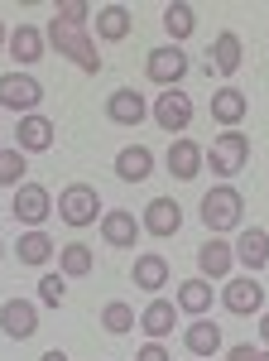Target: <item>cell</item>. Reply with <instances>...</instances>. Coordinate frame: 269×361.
Segmentation results:
<instances>
[{
	"label": "cell",
	"mask_w": 269,
	"mask_h": 361,
	"mask_svg": "<svg viewBox=\"0 0 269 361\" xmlns=\"http://www.w3.org/2000/svg\"><path fill=\"white\" fill-rule=\"evenodd\" d=\"M202 222H207V231H236V226L245 222V197L241 188H231V183H216L212 193L202 197Z\"/></svg>",
	"instance_id": "obj_1"
},
{
	"label": "cell",
	"mask_w": 269,
	"mask_h": 361,
	"mask_svg": "<svg viewBox=\"0 0 269 361\" xmlns=\"http://www.w3.org/2000/svg\"><path fill=\"white\" fill-rule=\"evenodd\" d=\"M49 44H54L63 58H73L82 73H101V54H96V39L87 29H68V25H49Z\"/></svg>",
	"instance_id": "obj_2"
},
{
	"label": "cell",
	"mask_w": 269,
	"mask_h": 361,
	"mask_svg": "<svg viewBox=\"0 0 269 361\" xmlns=\"http://www.w3.org/2000/svg\"><path fill=\"white\" fill-rule=\"evenodd\" d=\"M245 164H250V140H245L241 130H226V135L212 140V149H207V169H212L216 178H236Z\"/></svg>",
	"instance_id": "obj_3"
},
{
	"label": "cell",
	"mask_w": 269,
	"mask_h": 361,
	"mask_svg": "<svg viewBox=\"0 0 269 361\" xmlns=\"http://www.w3.org/2000/svg\"><path fill=\"white\" fill-rule=\"evenodd\" d=\"M58 217L68 226H92L101 222V197L92 183H68L63 193H58Z\"/></svg>",
	"instance_id": "obj_4"
},
{
	"label": "cell",
	"mask_w": 269,
	"mask_h": 361,
	"mask_svg": "<svg viewBox=\"0 0 269 361\" xmlns=\"http://www.w3.org/2000/svg\"><path fill=\"white\" fill-rule=\"evenodd\" d=\"M10 212H15V222H25L29 231H44L49 212H54V193H49L44 183H20L15 197H10Z\"/></svg>",
	"instance_id": "obj_5"
},
{
	"label": "cell",
	"mask_w": 269,
	"mask_h": 361,
	"mask_svg": "<svg viewBox=\"0 0 269 361\" xmlns=\"http://www.w3.org/2000/svg\"><path fill=\"white\" fill-rule=\"evenodd\" d=\"M188 68H192V63H188V54H183L178 44H159V49H149V54H144V73H149V82H159L163 92L183 82V73H188Z\"/></svg>",
	"instance_id": "obj_6"
},
{
	"label": "cell",
	"mask_w": 269,
	"mask_h": 361,
	"mask_svg": "<svg viewBox=\"0 0 269 361\" xmlns=\"http://www.w3.org/2000/svg\"><path fill=\"white\" fill-rule=\"evenodd\" d=\"M149 116L159 121L168 135H183L197 111H192V97L183 92V87H168V92H159V102H149Z\"/></svg>",
	"instance_id": "obj_7"
},
{
	"label": "cell",
	"mask_w": 269,
	"mask_h": 361,
	"mask_svg": "<svg viewBox=\"0 0 269 361\" xmlns=\"http://www.w3.org/2000/svg\"><path fill=\"white\" fill-rule=\"evenodd\" d=\"M39 102H44L39 78H29V73H5V78H0V106H10L15 121H20V116H34Z\"/></svg>",
	"instance_id": "obj_8"
},
{
	"label": "cell",
	"mask_w": 269,
	"mask_h": 361,
	"mask_svg": "<svg viewBox=\"0 0 269 361\" xmlns=\"http://www.w3.org/2000/svg\"><path fill=\"white\" fill-rule=\"evenodd\" d=\"M0 333L10 337V342H29V337L39 333V308L29 304V299H5L0 304Z\"/></svg>",
	"instance_id": "obj_9"
},
{
	"label": "cell",
	"mask_w": 269,
	"mask_h": 361,
	"mask_svg": "<svg viewBox=\"0 0 269 361\" xmlns=\"http://www.w3.org/2000/svg\"><path fill=\"white\" fill-rule=\"evenodd\" d=\"M15 149L20 154H44V149H54V121L49 116H20L15 121Z\"/></svg>",
	"instance_id": "obj_10"
},
{
	"label": "cell",
	"mask_w": 269,
	"mask_h": 361,
	"mask_svg": "<svg viewBox=\"0 0 269 361\" xmlns=\"http://www.w3.org/2000/svg\"><path fill=\"white\" fill-rule=\"evenodd\" d=\"M241 34L236 29H221L212 39V49H207V73H221V78H231V73H241Z\"/></svg>",
	"instance_id": "obj_11"
},
{
	"label": "cell",
	"mask_w": 269,
	"mask_h": 361,
	"mask_svg": "<svg viewBox=\"0 0 269 361\" xmlns=\"http://www.w3.org/2000/svg\"><path fill=\"white\" fill-rule=\"evenodd\" d=\"M202 169H207V149H202L197 140H173V145H168V173H173L178 183H192Z\"/></svg>",
	"instance_id": "obj_12"
},
{
	"label": "cell",
	"mask_w": 269,
	"mask_h": 361,
	"mask_svg": "<svg viewBox=\"0 0 269 361\" xmlns=\"http://www.w3.org/2000/svg\"><path fill=\"white\" fill-rule=\"evenodd\" d=\"M221 304L231 308V313H241V318H250V313H260L265 308V289H260V279H226V289H221Z\"/></svg>",
	"instance_id": "obj_13"
},
{
	"label": "cell",
	"mask_w": 269,
	"mask_h": 361,
	"mask_svg": "<svg viewBox=\"0 0 269 361\" xmlns=\"http://www.w3.org/2000/svg\"><path fill=\"white\" fill-rule=\"evenodd\" d=\"M106 116L115 126H139V121H149V102H144V92H134V87H115L106 97Z\"/></svg>",
	"instance_id": "obj_14"
},
{
	"label": "cell",
	"mask_w": 269,
	"mask_h": 361,
	"mask_svg": "<svg viewBox=\"0 0 269 361\" xmlns=\"http://www.w3.org/2000/svg\"><path fill=\"white\" fill-rule=\"evenodd\" d=\"M139 226H144L149 236H178V226H183V207H178L173 197H154V202L144 207Z\"/></svg>",
	"instance_id": "obj_15"
},
{
	"label": "cell",
	"mask_w": 269,
	"mask_h": 361,
	"mask_svg": "<svg viewBox=\"0 0 269 361\" xmlns=\"http://www.w3.org/2000/svg\"><path fill=\"white\" fill-rule=\"evenodd\" d=\"M139 231L144 226L134 222V212H125V207H115V212H101V241L115 250H130L134 241H139Z\"/></svg>",
	"instance_id": "obj_16"
},
{
	"label": "cell",
	"mask_w": 269,
	"mask_h": 361,
	"mask_svg": "<svg viewBox=\"0 0 269 361\" xmlns=\"http://www.w3.org/2000/svg\"><path fill=\"white\" fill-rule=\"evenodd\" d=\"M231 265H236V250L226 246V241H202V250H197V270H202V279L207 284H216V279H231Z\"/></svg>",
	"instance_id": "obj_17"
},
{
	"label": "cell",
	"mask_w": 269,
	"mask_h": 361,
	"mask_svg": "<svg viewBox=\"0 0 269 361\" xmlns=\"http://www.w3.org/2000/svg\"><path fill=\"white\" fill-rule=\"evenodd\" d=\"M139 328H144L149 342H163V337L178 328V304H173V299H149L144 313H139Z\"/></svg>",
	"instance_id": "obj_18"
},
{
	"label": "cell",
	"mask_w": 269,
	"mask_h": 361,
	"mask_svg": "<svg viewBox=\"0 0 269 361\" xmlns=\"http://www.w3.org/2000/svg\"><path fill=\"white\" fill-rule=\"evenodd\" d=\"M231 250H236V265H245V270H265L269 265V231L265 226H245Z\"/></svg>",
	"instance_id": "obj_19"
},
{
	"label": "cell",
	"mask_w": 269,
	"mask_h": 361,
	"mask_svg": "<svg viewBox=\"0 0 269 361\" xmlns=\"http://www.w3.org/2000/svg\"><path fill=\"white\" fill-rule=\"evenodd\" d=\"M183 347L192 352V361H212L221 352V328H216L212 318H192L188 333H183Z\"/></svg>",
	"instance_id": "obj_20"
},
{
	"label": "cell",
	"mask_w": 269,
	"mask_h": 361,
	"mask_svg": "<svg viewBox=\"0 0 269 361\" xmlns=\"http://www.w3.org/2000/svg\"><path fill=\"white\" fill-rule=\"evenodd\" d=\"M44 49H49V39H44V29H39V25L10 29V58H15L20 68H34V63L44 58Z\"/></svg>",
	"instance_id": "obj_21"
},
{
	"label": "cell",
	"mask_w": 269,
	"mask_h": 361,
	"mask_svg": "<svg viewBox=\"0 0 269 361\" xmlns=\"http://www.w3.org/2000/svg\"><path fill=\"white\" fill-rule=\"evenodd\" d=\"M154 173V154L144 149V145H125L120 154H115V178L120 183H144Z\"/></svg>",
	"instance_id": "obj_22"
},
{
	"label": "cell",
	"mask_w": 269,
	"mask_h": 361,
	"mask_svg": "<svg viewBox=\"0 0 269 361\" xmlns=\"http://www.w3.org/2000/svg\"><path fill=\"white\" fill-rule=\"evenodd\" d=\"M212 284H207V279L202 275H192V279H183V284H178V299H173V304H178V313H192V318H207V308H212Z\"/></svg>",
	"instance_id": "obj_23"
},
{
	"label": "cell",
	"mask_w": 269,
	"mask_h": 361,
	"mask_svg": "<svg viewBox=\"0 0 269 361\" xmlns=\"http://www.w3.org/2000/svg\"><path fill=\"white\" fill-rule=\"evenodd\" d=\"M134 289H144V294H159L163 284H168V260L163 255H134Z\"/></svg>",
	"instance_id": "obj_24"
},
{
	"label": "cell",
	"mask_w": 269,
	"mask_h": 361,
	"mask_svg": "<svg viewBox=\"0 0 269 361\" xmlns=\"http://www.w3.org/2000/svg\"><path fill=\"white\" fill-rule=\"evenodd\" d=\"M245 111H250V102H245V92H236V87H221L212 97V116L226 126V130H236L245 121Z\"/></svg>",
	"instance_id": "obj_25"
},
{
	"label": "cell",
	"mask_w": 269,
	"mask_h": 361,
	"mask_svg": "<svg viewBox=\"0 0 269 361\" xmlns=\"http://www.w3.org/2000/svg\"><path fill=\"white\" fill-rule=\"evenodd\" d=\"M130 10L125 5H101L96 10V39H106V44H120L125 34H130Z\"/></svg>",
	"instance_id": "obj_26"
},
{
	"label": "cell",
	"mask_w": 269,
	"mask_h": 361,
	"mask_svg": "<svg viewBox=\"0 0 269 361\" xmlns=\"http://www.w3.org/2000/svg\"><path fill=\"white\" fill-rule=\"evenodd\" d=\"M15 255H20V265H44V260H54L58 246L49 231H25L20 241H15Z\"/></svg>",
	"instance_id": "obj_27"
},
{
	"label": "cell",
	"mask_w": 269,
	"mask_h": 361,
	"mask_svg": "<svg viewBox=\"0 0 269 361\" xmlns=\"http://www.w3.org/2000/svg\"><path fill=\"white\" fill-rule=\"evenodd\" d=\"M163 29H168V44H178V49H183V39L197 29V10H192L188 0H173V5L163 10Z\"/></svg>",
	"instance_id": "obj_28"
},
{
	"label": "cell",
	"mask_w": 269,
	"mask_h": 361,
	"mask_svg": "<svg viewBox=\"0 0 269 361\" xmlns=\"http://www.w3.org/2000/svg\"><path fill=\"white\" fill-rule=\"evenodd\" d=\"M92 265H96V255L82 246V241H73V246L58 250V275H63V279H68V275H92Z\"/></svg>",
	"instance_id": "obj_29"
},
{
	"label": "cell",
	"mask_w": 269,
	"mask_h": 361,
	"mask_svg": "<svg viewBox=\"0 0 269 361\" xmlns=\"http://www.w3.org/2000/svg\"><path fill=\"white\" fill-rule=\"evenodd\" d=\"M101 328H106L111 337H125L134 328V308L125 304V299H111V304L101 308Z\"/></svg>",
	"instance_id": "obj_30"
},
{
	"label": "cell",
	"mask_w": 269,
	"mask_h": 361,
	"mask_svg": "<svg viewBox=\"0 0 269 361\" xmlns=\"http://www.w3.org/2000/svg\"><path fill=\"white\" fill-rule=\"evenodd\" d=\"M25 169H29V154H20L15 145H5V154H0V183L5 188H20L25 183Z\"/></svg>",
	"instance_id": "obj_31"
},
{
	"label": "cell",
	"mask_w": 269,
	"mask_h": 361,
	"mask_svg": "<svg viewBox=\"0 0 269 361\" xmlns=\"http://www.w3.org/2000/svg\"><path fill=\"white\" fill-rule=\"evenodd\" d=\"M39 299L49 308H63V299H68V279L63 275H44L39 279Z\"/></svg>",
	"instance_id": "obj_32"
},
{
	"label": "cell",
	"mask_w": 269,
	"mask_h": 361,
	"mask_svg": "<svg viewBox=\"0 0 269 361\" xmlns=\"http://www.w3.org/2000/svg\"><path fill=\"white\" fill-rule=\"evenodd\" d=\"M58 25H68V29H87V20H92V10L82 5V0H68V5H58V15H54Z\"/></svg>",
	"instance_id": "obj_33"
},
{
	"label": "cell",
	"mask_w": 269,
	"mask_h": 361,
	"mask_svg": "<svg viewBox=\"0 0 269 361\" xmlns=\"http://www.w3.org/2000/svg\"><path fill=\"white\" fill-rule=\"evenodd\" d=\"M134 361H173V357H168V347H163V342H144V347L134 352Z\"/></svg>",
	"instance_id": "obj_34"
},
{
	"label": "cell",
	"mask_w": 269,
	"mask_h": 361,
	"mask_svg": "<svg viewBox=\"0 0 269 361\" xmlns=\"http://www.w3.org/2000/svg\"><path fill=\"white\" fill-rule=\"evenodd\" d=\"M255 357H260V347H250V342H241V347L226 352V361H255Z\"/></svg>",
	"instance_id": "obj_35"
},
{
	"label": "cell",
	"mask_w": 269,
	"mask_h": 361,
	"mask_svg": "<svg viewBox=\"0 0 269 361\" xmlns=\"http://www.w3.org/2000/svg\"><path fill=\"white\" fill-rule=\"evenodd\" d=\"M260 337H265V352H269V313H260Z\"/></svg>",
	"instance_id": "obj_36"
},
{
	"label": "cell",
	"mask_w": 269,
	"mask_h": 361,
	"mask_svg": "<svg viewBox=\"0 0 269 361\" xmlns=\"http://www.w3.org/2000/svg\"><path fill=\"white\" fill-rule=\"evenodd\" d=\"M39 361H68V352H44Z\"/></svg>",
	"instance_id": "obj_37"
},
{
	"label": "cell",
	"mask_w": 269,
	"mask_h": 361,
	"mask_svg": "<svg viewBox=\"0 0 269 361\" xmlns=\"http://www.w3.org/2000/svg\"><path fill=\"white\" fill-rule=\"evenodd\" d=\"M0 49H10V29L0 25Z\"/></svg>",
	"instance_id": "obj_38"
},
{
	"label": "cell",
	"mask_w": 269,
	"mask_h": 361,
	"mask_svg": "<svg viewBox=\"0 0 269 361\" xmlns=\"http://www.w3.org/2000/svg\"><path fill=\"white\" fill-rule=\"evenodd\" d=\"M255 361H269V352H265V347H260V357H255Z\"/></svg>",
	"instance_id": "obj_39"
},
{
	"label": "cell",
	"mask_w": 269,
	"mask_h": 361,
	"mask_svg": "<svg viewBox=\"0 0 269 361\" xmlns=\"http://www.w3.org/2000/svg\"><path fill=\"white\" fill-rule=\"evenodd\" d=\"M0 255H5V241H0Z\"/></svg>",
	"instance_id": "obj_40"
},
{
	"label": "cell",
	"mask_w": 269,
	"mask_h": 361,
	"mask_svg": "<svg viewBox=\"0 0 269 361\" xmlns=\"http://www.w3.org/2000/svg\"><path fill=\"white\" fill-rule=\"evenodd\" d=\"M0 154H5V145H0Z\"/></svg>",
	"instance_id": "obj_41"
}]
</instances>
